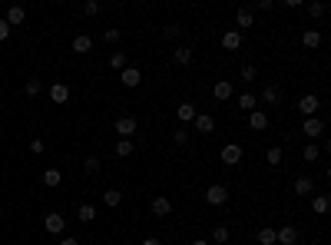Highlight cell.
Returning <instances> with one entry per match:
<instances>
[{
	"instance_id": "cell-34",
	"label": "cell",
	"mask_w": 331,
	"mask_h": 245,
	"mask_svg": "<svg viewBox=\"0 0 331 245\" xmlns=\"http://www.w3.org/2000/svg\"><path fill=\"white\" fill-rule=\"evenodd\" d=\"M305 10H308V17H325V10H328V7L321 4V0H315V4H308Z\"/></svg>"
},
{
	"instance_id": "cell-32",
	"label": "cell",
	"mask_w": 331,
	"mask_h": 245,
	"mask_svg": "<svg viewBox=\"0 0 331 245\" xmlns=\"http://www.w3.org/2000/svg\"><path fill=\"white\" fill-rule=\"evenodd\" d=\"M60 183H63L60 169H47V172H43V186H50V189H53V186H60Z\"/></svg>"
},
{
	"instance_id": "cell-9",
	"label": "cell",
	"mask_w": 331,
	"mask_h": 245,
	"mask_svg": "<svg viewBox=\"0 0 331 245\" xmlns=\"http://www.w3.org/2000/svg\"><path fill=\"white\" fill-rule=\"evenodd\" d=\"M292 192L305 199V195H312V192H315V183H312V179H308V176H298V179H295V183H292Z\"/></svg>"
},
{
	"instance_id": "cell-22",
	"label": "cell",
	"mask_w": 331,
	"mask_h": 245,
	"mask_svg": "<svg viewBox=\"0 0 331 245\" xmlns=\"http://www.w3.org/2000/svg\"><path fill=\"white\" fill-rule=\"evenodd\" d=\"M192 47H175V53H172V60L179 63V66H189V63H192Z\"/></svg>"
},
{
	"instance_id": "cell-4",
	"label": "cell",
	"mask_w": 331,
	"mask_h": 245,
	"mask_svg": "<svg viewBox=\"0 0 331 245\" xmlns=\"http://www.w3.org/2000/svg\"><path fill=\"white\" fill-rule=\"evenodd\" d=\"M219 159H222L225 166H238V163H242V146H238V143H229V146H222Z\"/></svg>"
},
{
	"instance_id": "cell-39",
	"label": "cell",
	"mask_w": 331,
	"mask_h": 245,
	"mask_svg": "<svg viewBox=\"0 0 331 245\" xmlns=\"http://www.w3.org/2000/svg\"><path fill=\"white\" fill-rule=\"evenodd\" d=\"M163 37H166V40H175V37H182V27H175V24L163 27Z\"/></svg>"
},
{
	"instance_id": "cell-29",
	"label": "cell",
	"mask_w": 331,
	"mask_h": 245,
	"mask_svg": "<svg viewBox=\"0 0 331 245\" xmlns=\"http://www.w3.org/2000/svg\"><path fill=\"white\" fill-rule=\"evenodd\" d=\"M100 156H86L83 159V169H86V176H96V172H100Z\"/></svg>"
},
{
	"instance_id": "cell-13",
	"label": "cell",
	"mask_w": 331,
	"mask_h": 245,
	"mask_svg": "<svg viewBox=\"0 0 331 245\" xmlns=\"http://www.w3.org/2000/svg\"><path fill=\"white\" fill-rule=\"evenodd\" d=\"M249 126H252L255 132L269 129V113H265V109H255V113H249Z\"/></svg>"
},
{
	"instance_id": "cell-3",
	"label": "cell",
	"mask_w": 331,
	"mask_h": 245,
	"mask_svg": "<svg viewBox=\"0 0 331 245\" xmlns=\"http://www.w3.org/2000/svg\"><path fill=\"white\" fill-rule=\"evenodd\" d=\"M318 109H321V100L315 93H308V96H301V100H298V113L305 116V120H308V116H315Z\"/></svg>"
},
{
	"instance_id": "cell-6",
	"label": "cell",
	"mask_w": 331,
	"mask_h": 245,
	"mask_svg": "<svg viewBox=\"0 0 331 245\" xmlns=\"http://www.w3.org/2000/svg\"><path fill=\"white\" fill-rule=\"evenodd\" d=\"M301 132H305V136H308V139H318V136H321V132H325V123H321V120H318V116H308V120H305V123H301Z\"/></svg>"
},
{
	"instance_id": "cell-7",
	"label": "cell",
	"mask_w": 331,
	"mask_h": 245,
	"mask_svg": "<svg viewBox=\"0 0 331 245\" xmlns=\"http://www.w3.org/2000/svg\"><path fill=\"white\" fill-rule=\"evenodd\" d=\"M119 80H123V86H126V90H136L139 83H143V73H139L136 66H126L123 73H119Z\"/></svg>"
},
{
	"instance_id": "cell-27",
	"label": "cell",
	"mask_w": 331,
	"mask_h": 245,
	"mask_svg": "<svg viewBox=\"0 0 331 245\" xmlns=\"http://www.w3.org/2000/svg\"><path fill=\"white\" fill-rule=\"evenodd\" d=\"M328 206H331L328 195H315V199H312V212H315V215H325V212H328Z\"/></svg>"
},
{
	"instance_id": "cell-21",
	"label": "cell",
	"mask_w": 331,
	"mask_h": 245,
	"mask_svg": "<svg viewBox=\"0 0 331 245\" xmlns=\"http://www.w3.org/2000/svg\"><path fill=\"white\" fill-rule=\"evenodd\" d=\"M265 163H269L272 169H275V166H281V163H285V149H281V146H272V149L265 152Z\"/></svg>"
},
{
	"instance_id": "cell-26",
	"label": "cell",
	"mask_w": 331,
	"mask_h": 245,
	"mask_svg": "<svg viewBox=\"0 0 331 245\" xmlns=\"http://www.w3.org/2000/svg\"><path fill=\"white\" fill-rule=\"evenodd\" d=\"M301 159H305V163H318V159H321V149L315 143H308L305 149H301Z\"/></svg>"
},
{
	"instance_id": "cell-24",
	"label": "cell",
	"mask_w": 331,
	"mask_h": 245,
	"mask_svg": "<svg viewBox=\"0 0 331 245\" xmlns=\"http://www.w3.org/2000/svg\"><path fill=\"white\" fill-rule=\"evenodd\" d=\"M76 219H80V222H93V219H96V206H90V202H83V206L76 209Z\"/></svg>"
},
{
	"instance_id": "cell-42",
	"label": "cell",
	"mask_w": 331,
	"mask_h": 245,
	"mask_svg": "<svg viewBox=\"0 0 331 245\" xmlns=\"http://www.w3.org/2000/svg\"><path fill=\"white\" fill-rule=\"evenodd\" d=\"M43 149H47V146H43V139H30V152H37V156H40Z\"/></svg>"
},
{
	"instance_id": "cell-1",
	"label": "cell",
	"mask_w": 331,
	"mask_h": 245,
	"mask_svg": "<svg viewBox=\"0 0 331 245\" xmlns=\"http://www.w3.org/2000/svg\"><path fill=\"white\" fill-rule=\"evenodd\" d=\"M206 202L209 206H225V202H229V186H222V183L209 186L206 189Z\"/></svg>"
},
{
	"instance_id": "cell-8",
	"label": "cell",
	"mask_w": 331,
	"mask_h": 245,
	"mask_svg": "<svg viewBox=\"0 0 331 245\" xmlns=\"http://www.w3.org/2000/svg\"><path fill=\"white\" fill-rule=\"evenodd\" d=\"M7 27H10V30H13V27H20V24H24V20H27V10H24V7H20V4H13V7H7Z\"/></svg>"
},
{
	"instance_id": "cell-44",
	"label": "cell",
	"mask_w": 331,
	"mask_h": 245,
	"mask_svg": "<svg viewBox=\"0 0 331 245\" xmlns=\"http://www.w3.org/2000/svg\"><path fill=\"white\" fill-rule=\"evenodd\" d=\"M272 7H275L272 0H258V4H255V10H272Z\"/></svg>"
},
{
	"instance_id": "cell-25",
	"label": "cell",
	"mask_w": 331,
	"mask_h": 245,
	"mask_svg": "<svg viewBox=\"0 0 331 245\" xmlns=\"http://www.w3.org/2000/svg\"><path fill=\"white\" fill-rule=\"evenodd\" d=\"M278 100H281V90H278V86H265V90H262V103H269V106H275Z\"/></svg>"
},
{
	"instance_id": "cell-16",
	"label": "cell",
	"mask_w": 331,
	"mask_h": 245,
	"mask_svg": "<svg viewBox=\"0 0 331 245\" xmlns=\"http://www.w3.org/2000/svg\"><path fill=\"white\" fill-rule=\"evenodd\" d=\"M238 109H242V113H255L258 109V96L255 93H242L238 96Z\"/></svg>"
},
{
	"instance_id": "cell-30",
	"label": "cell",
	"mask_w": 331,
	"mask_h": 245,
	"mask_svg": "<svg viewBox=\"0 0 331 245\" xmlns=\"http://www.w3.org/2000/svg\"><path fill=\"white\" fill-rule=\"evenodd\" d=\"M40 90H43V80H37V76H30V80L24 83V93H27V96H37Z\"/></svg>"
},
{
	"instance_id": "cell-28",
	"label": "cell",
	"mask_w": 331,
	"mask_h": 245,
	"mask_svg": "<svg viewBox=\"0 0 331 245\" xmlns=\"http://www.w3.org/2000/svg\"><path fill=\"white\" fill-rule=\"evenodd\" d=\"M235 24H238V27H252V24H255V13H252L249 7H245V10H238V13H235Z\"/></svg>"
},
{
	"instance_id": "cell-38",
	"label": "cell",
	"mask_w": 331,
	"mask_h": 245,
	"mask_svg": "<svg viewBox=\"0 0 331 245\" xmlns=\"http://www.w3.org/2000/svg\"><path fill=\"white\" fill-rule=\"evenodd\" d=\"M109 66L126 70V66H129V63H126V53H113V57H109Z\"/></svg>"
},
{
	"instance_id": "cell-36",
	"label": "cell",
	"mask_w": 331,
	"mask_h": 245,
	"mask_svg": "<svg viewBox=\"0 0 331 245\" xmlns=\"http://www.w3.org/2000/svg\"><path fill=\"white\" fill-rule=\"evenodd\" d=\"M103 199H106V206H119V202H123V192H119V189H106Z\"/></svg>"
},
{
	"instance_id": "cell-2",
	"label": "cell",
	"mask_w": 331,
	"mask_h": 245,
	"mask_svg": "<svg viewBox=\"0 0 331 245\" xmlns=\"http://www.w3.org/2000/svg\"><path fill=\"white\" fill-rule=\"evenodd\" d=\"M136 129H139V123H136V116H133V113H123V116L116 120V132H119V139H129Z\"/></svg>"
},
{
	"instance_id": "cell-17",
	"label": "cell",
	"mask_w": 331,
	"mask_h": 245,
	"mask_svg": "<svg viewBox=\"0 0 331 245\" xmlns=\"http://www.w3.org/2000/svg\"><path fill=\"white\" fill-rule=\"evenodd\" d=\"M301 43H305L308 50H318V47H321V30H315V27H312V30H305V33H301Z\"/></svg>"
},
{
	"instance_id": "cell-23",
	"label": "cell",
	"mask_w": 331,
	"mask_h": 245,
	"mask_svg": "<svg viewBox=\"0 0 331 245\" xmlns=\"http://www.w3.org/2000/svg\"><path fill=\"white\" fill-rule=\"evenodd\" d=\"M195 116H199L195 103H179V123H192Z\"/></svg>"
},
{
	"instance_id": "cell-43",
	"label": "cell",
	"mask_w": 331,
	"mask_h": 245,
	"mask_svg": "<svg viewBox=\"0 0 331 245\" xmlns=\"http://www.w3.org/2000/svg\"><path fill=\"white\" fill-rule=\"evenodd\" d=\"M7 37H10V27H7V20H0V43H4Z\"/></svg>"
},
{
	"instance_id": "cell-15",
	"label": "cell",
	"mask_w": 331,
	"mask_h": 245,
	"mask_svg": "<svg viewBox=\"0 0 331 245\" xmlns=\"http://www.w3.org/2000/svg\"><path fill=\"white\" fill-rule=\"evenodd\" d=\"M192 126H195V129H199V132H206V136H209V132L215 129V120H212V116H209V113H199V116H195V120H192Z\"/></svg>"
},
{
	"instance_id": "cell-33",
	"label": "cell",
	"mask_w": 331,
	"mask_h": 245,
	"mask_svg": "<svg viewBox=\"0 0 331 245\" xmlns=\"http://www.w3.org/2000/svg\"><path fill=\"white\" fill-rule=\"evenodd\" d=\"M116 156L119 159H129L133 156V143H129V139H119V143H116Z\"/></svg>"
},
{
	"instance_id": "cell-18",
	"label": "cell",
	"mask_w": 331,
	"mask_h": 245,
	"mask_svg": "<svg viewBox=\"0 0 331 245\" xmlns=\"http://www.w3.org/2000/svg\"><path fill=\"white\" fill-rule=\"evenodd\" d=\"M212 96L215 100H232V80H219L212 86Z\"/></svg>"
},
{
	"instance_id": "cell-47",
	"label": "cell",
	"mask_w": 331,
	"mask_h": 245,
	"mask_svg": "<svg viewBox=\"0 0 331 245\" xmlns=\"http://www.w3.org/2000/svg\"><path fill=\"white\" fill-rule=\"evenodd\" d=\"M192 245H212V242H209V239H195Z\"/></svg>"
},
{
	"instance_id": "cell-35",
	"label": "cell",
	"mask_w": 331,
	"mask_h": 245,
	"mask_svg": "<svg viewBox=\"0 0 331 245\" xmlns=\"http://www.w3.org/2000/svg\"><path fill=\"white\" fill-rule=\"evenodd\" d=\"M100 10H103V4H96V0H86V4H83V13H86V17H100Z\"/></svg>"
},
{
	"instance_id": "cell-45",
	"label": "cell",
	"mask_w": 331,
	"mask_h": 245,
	"mask_svg": "<svg viewBox=\"0 0 331 245\" xmlns=\"http://www.w3.org/2000/svg\"><path fill=\"white\" fill-rule=\"evenodd\" d=\"M139 245H163V242H159V239H143Z\"/></svg>"
},
{
	"instance_id": "cell-11",
	"label": "cell",
	"mask_w": 331,
	"mask_h": 245,
	"mask_svg": "<svg viewBox=\"0 0 331 245\" xmlns=\"http://www.w3.org/2000/svg\"><path fill=\"white\" fill-rule=\"evenodd\" d=\"M222 47L235 53L238 47H242V30H225V33H222Z\"/></svg>"
},
{
	"instance_id": "cell-5",
	"label": "cell",
	"mask_w": 331,
	"mask_h": 245,
	"mask_svg": "<svg viewBox=\"0 0 331 245\" xmlns=\"http://www.w3.org/2000/svg\"><path fill=\"white\" fill-rule=\"evenodd\" d=\"M43 229H47L50 235H60L63 229H67V219H63L60 212H47V219H43Z\"/></svg>"
},
{
	"instance_id": "cell-14",
	"label": "cell",
	"mask_w": 331,
	"mask_h": 245,
	"mask_svg": "<svg viewBox=\"0 0 331 245\" xmlns=\"http://www.w3.org/2000/svg\"><path fill=\"white\" fill-rule=\"evenodd\" d=\"M50 100L56 103V106H60V103H67L70 100V86H67V83H53V86H50Z\"/></svg>"
},
{
	"instance_id": "cell-37",
	"label": "cell",
	"mask_w": 331,
	"mask_h": 245,
	"mask_svg": "<svg viewBox=\"0 0 331 245\" xmlns=\"http://www.w3.org/2000/svg\"><path fill=\"white\" fill-rule=\"evenodd\" d=\"M172 143H175V146H186V143H189V129H182V126H179V129L172 132Z\"/></svg>"
},
{
	"instance_id": "cell-20",
	"label": "cell",
	"mask_w": 331,
	"mask_h": 245,
	"mask_svg": "<svg viewBox=\"0 0 331 245\" xmlns=\"http://www.w3.org/2000/svg\"><path fill=\"white\" fill-rule=\"evenodd\" d=\"M93 50V40L86 37V33H76L73 37V53H90Z\"/></svg>"
},
{
	"instance_id": "cell-19",
	"label": "cell",
	"mask_w": 331,
	"mask_h": 245,
	"mask_svg": "<svg viewBox=\"0 0 331 245\" xmlns=\"http://www.w3.org/2000/svg\"><path fill=\"white\" fill-rule=\"evenodd\" d=\"M229 239H232L229 226H215V229H212V235H209V242H212V245H225Z\"/></svg>"
},
{
	"instance_id": "cell-41",
	"label": "cell",
	"mask_w": 331,
	"mask_h": 245,
	"mask_svg": "<svg viewBox=\"0 0 331 245\" xmlns=\"http://www.w3.org/2000/svg\"><path fill=\"white\" fill-rule=\"evenodd\" d=\"M119 37H123V33H119L116 27H109V30L103 33V40H106V43H119Z\"/></svg>"
},
{
	"instance_id": "cell-10",
	"label": "cell",
	"mask_w": 331,
	"mask_h": 245,
	"mask_svg": "<svg viewBox=\"0 0 331 245\" xmlns=\"http://www.w3.org/2000/svg\"><path fill=\"white\" fill-rule=\"evenodd\" d=\"M275 242H281V245H295V242H298V229H295V226H281L278 232H275Z\"/></svg>"
},
{
	"instance_id": "cell-12",
	"label": "cell",
	"mask_w": 331,
	"mask_h": 245,
	"mask_svg": "<svg viewBox=\"0 0 331 245\" xmlns=\"http://www.w3.org/2000/svg\"><path fill=\"white\" fill-rule=\"evenodd\" d=\"M169 212H172V202H169L166 195H156V199H152V215H156V219H166Z\"/></svg>"
},
{
	"instance_id": "cell-31",
	"label": "cell",
	"mask_w": 331,
	"mask_h": 245,
	"mask_svg": "<svg viewBox=\"0 0 331 245\" xmlns=\"http://www.w3.org/2000/svg\"><path fill=\"white\" fill-rule=\"evenodd\" d=\"M255 239H258V245H275V229H269V226H265V229H258V235H255Z\"/></svg>"
},
{
	"instance_id": "cell-40",
	"label": "cell",
	"mask_w": 331,
	"mask_h": 245,
	"mask_svg": "<svg viewBox=\"0 0 331 245\" xmlns=\"http://www.w3.org/2000/svg\"><path fill=\"white\" fill-rule=\"evenodd\" d=\"M255 76H258V70L252 66V63H245V66H242V80H245V83H252Z\"/></svg>"
},
{
	"instance_id": "cell-46",
	"label": "cell",
	"mask_w": 331,
	"mask_h": 245,
	"mask_svg": "<svg viewBox=\"0 0 331 245\" xmlns=\"http://www.w3.org/2000/svg\"><path fill=\"white\" fill-rule=\"evenodd\" d=\"M60 245H80V239H63Z\"/></svg>"
}]
</instances>
